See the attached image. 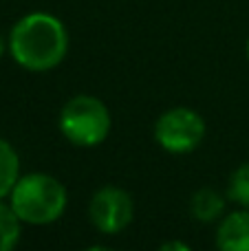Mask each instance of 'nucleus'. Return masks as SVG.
I'll list each match as a JSON object with an SVG mask.
<instances>
[{"label": "nucleus", "instance_id": "6", "mask_svg": "<svg viewBox=\"0 0 249 251\" xmlns=\"http://www.w3.org/2000/svg\"><path fill=\"white\" fill-rule=\"evenodd\" d=\"M219 251H249V209L232 212L216 229Z\"/></svg>", "mask_w": 249, "mask_h": 251}, {"label": "nucleus", "instance_id": "5", "mask_svg": "<svg viewBox=\"0 0 249 251\" xmlns=\"http://www.w3.org/2000/svg\"><path fill=\"white\" fill-rule=\"evenodd\" d=\"M135 203L126 190L117 185H104L93 194L88 203V218L101 234H119L132 223Z\"/></svg>", "mask_w": 249, "mask_h": 251}, {"label": "nucleus", "instance_id": "12", "mask_svg": "<svg viewBox=\"0 0 249 251\" xmlns=\"http://www.w3.org/2000/svg\"><path fill=\"white\" fill-rule=\"evenodd\" d=\"M84 251H115V249H110V247H101V245H95V247H88V249H84Z\"/></svg>", "mask_w": 249, "mask_h": 251}, {"label": "nucleus", "instance_id": "14", "mask_svg": "<svg viewBox=\"0 0 249 251\" xmlns=\"http://www.w3.org/2000/svg\"><path fill=\"white\" fill-rule=\"evenodd\" d=\"M247 57H249V40H247Z\"/></svg>", "mask_w": 249, "mask_h": 251}, {"label": "nucleus", "instance_id": "10", "mask_svg": "<svg viewBox=\"0 0 249 251\" xmlns=\"http://www.w3.org/2000/svg\"><path fill=\"white\" fill-rule=\"evenodd\" d=\"M229 199L241 207L249 209V163L241 165L229 181Z\"/></svg>", "mask_w": 249, "mask_h": 251}, {"label": "nucleus", "instance_id": "1", "mask_svg": "<svg viewBox=\"0 0 249 251\" xmlns=\"http://www.w3.org/2000/svg\"><path fill=\"white\" fill-rule=\"evenodd\" d=\"M9 53L22 69L33 73L55 69L69 53L66 26L53 13H26L9 33Z\"/></svg>", "mask_w": 249, "mask_h": 251}, {"label": "nucleus", "instance_id": "7", "mask_svg": "<svg viewBox=\"0 0 249 251\" xmlns=\"http://www.w3.org/2000/svg\"><path fill=\"white\" fill-rule=\"evenodd\" d=\"M225 209V201L212 187H201L190 201V212L199 223H214Z\"/></svg>", "mask_w": 249, "mask_h": 251}, {"label": "nucleus", "instance_id": "8", "mask_svg": "<svg viewBox=\"0 0 249 251\" xmlns=\"http://www.w3.org/2000/svg\"><path fill=\"white\" fill-rule=\"evenodd\" d=\"M20 178V156L7 139L0 137V201L11 194Z\"/></svg>", "mask_w": 249, "mask_h": 251}, {"label": "nucleus", "instance_id": "3", "mask_svg": "<svg viewBox=\"0 0 249 251\" xmlns=\"http://www.w3.org/2000/svg\"><path fill=\"white\" fill-rule=\"evenodd\" d=\"M60 130L75 146H100L110 132V110L93 95H77L64 104Z\"/></svg>", "mask_w": 249, "mask_h": 251}, {"label": "nucleus", "instance_id": "11", "mask_svg": "<svg viewBox=\"0 0 249 251\" xmlns=\"http://www.w3.org/2000/svg\"><path fill=\"white\" fill-rule=\"evenodd\" d=\"M157 251H192V249H190V245H185L183 240H168V243H163Z\"/></svg>", "mask_w": 249, "mask_h": 251}, {"label": "nucleus", "instance_id": "4", "mask_svg": "<svg viewBox=\"0 0 249 251\" xmlns=\"http://www.w3.org/2000/svg\"><path fill=\"white\" fill-rule=\"evenodd\" d=\"M205 137V122L192 108H170L157 119L154 139L172 154H188Z\"/></svg>", "mask_w": 249, "mask_h": 251}, {"label": "nucleus", "instance_id": "9", "mask_svg": "<svg viewBox=\"0 0 249 251\" xmlns=\"http://www.w3.org/2000/svg\"><path fill=\"white\" fill-rule=\"evenodd\" d=\"M22 221L9 203L0 201V251H13L20 243Z\"/></svg>", "mask_w": 249, "mask_h": 251}, {"label": "nucleus", "instance_id": "2", "mask_svg": "<svg viewBox=\"0 0 249 251\" xmlns=\"http://www.w3.org/2000/svg\"><path fill=\"white\" fill-rule=\"evenodd\" d=\"M66 187L51 174L20 176L9 194V205L26 225H51L66 209Z\"/></svg>", "mask_w": 249, "mask_h": 251}, {"label": "nucleus", "instance_id": "13", "mask_svg": "<svg viewBox=\"0 0 249 251\" xmlns=\"http://www.w3.org/2000/svg\"><path fill=\"white\" fill-rule=\"evenodd\" d=\"M7 47H9V42H4V38L0 35V57L4 55V49H7Z\"/></svg>", "mask_w": 249, "mask_h": 251}]
</instances>
